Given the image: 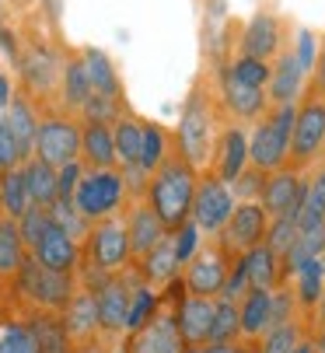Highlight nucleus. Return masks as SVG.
I'll list each match as a JSON object with an SVG mask.
<instances>
[{"instance_id": "nucleus-1", "label": "nucleus", "mask_w": 325, "mask_h": 353, "mask_svg": "<svg viewBox=\"0 0 325 353\" xmlns=\"http://www.w3.org/2000/svg\"><path fill=\"white\" fill-rule=\"evenodd\" d=\"M196 182H199V168H193V165L179 154V150L150 175L144 199L150 203V210L165 221L168 231H175L179 224H186V221L193 217Z\"/></svg>"}, {"instance_id": "nucleus-2", "label": "nucleus", "mask_w": 325, "mask_h": 353, "mask_svg": "<svg viewBox=\"0 0 325 353\" xmlns=\"http://www.w3.org/2000/svg\"><path fill=\"white\" fill-rule=\"evenodd\" d=\"M179 154L199 168V172H210L213 165V150H217V140H221V126H217V109L213 102L203 94V91H193L186 98V109H182V119H179Z\"/></svg>"}, {"instance_id": "nucleus-3", "label": "nucleus", "mask_w": 325, "mask_h": 353, "mask_svg": "<svg viewBox=\"0 0 325 353\" xmlns=\"http://www.w3.org/2000/svg\"><path fill=\"white\" fill-rule=\"evenodd\" d=\"M14 297L21 308H39V312H63L70 305V297L77 290V276L46 270L39 259H25L21 273L11 280Z\"/></svg>"}, {"instance_id": "nucleus-4", "label": "nucleus", "mask_w": 325, "mask_h": 353, "mask_svg": "<svg viewBox=\"0 0 325 353\" xmlns=\"http://www.w3.org/2000/svg\"><path fill=\"white\" fill-rule=\"evenodd\" d=\"M294 119H297V109H294V105H277L273 116H266V119L255 126V133L248 137L252 168H259V172H266V175L287 168V161H290Z\"/></svg>"}, {"instance_id": "nucleus-5", "label": "nucleus", "mask_w": 325, "mask_h": 353, "mask_svg": "<svg viewBox=\"0 0 325 353\" xmlns=\"http://www.w3.org/2000/svg\"><path fill=\"white\" fill-rule=\"evenodd\" d=\"M81 263L95 266L101 273H123L133 266V248H130V234H126V221L123 214L95 221L84 245H81Z\"/></svg>"}, {"instance_id": "nucleus-6", "label": "nucleus", "mask_w": 325, "mask_h": 353, "mask_svg": "<svg viewBox=\"0 0 325 353\" xmlns=\"http://www.w3.org/2000/svg\"><path fill=\"white\" fill-rule=\"evenodd\" d=\"M126 179H123V168H84V179L77 185V196L74 203L77 210L95 224V221H105V217H116L119 210H126Z\"/></svg>"}, {"instance_id": "nucleus-7", "label": "nucleus", "mask_w": 325, "mask_h": 353, "mask_svg": "<svg viewBox=\"0 0 325 353\" xmlns=\"http://www.w3.org/2000/svg\"><path fill=\"white\" fill-rule=\"evenodd\" d=\"M238 207V199L231 192V185L224 179H217L213 172H199V182H196V199H193V224L206 234V238H217L224 231V224L231 221Z\"/></svg>"}, {"instance_id": "nucleus-8", "label": "nucleus", "mask_w": 325, "mask_h": 353, "mask_svg": "<svg viewBox=\"0 0 325 353\" xmlns=\"http://www.w3.org/2000/svg\"><path fill=\"white\" fill-rule=\"evenodd\" d=\"M231 256L221 248V241L210 238L206 245H199V252L186 263L182 270V287L186 294H196V297H221L224 294V283H228V273H231Z\"/></svg>"}, {"instance_id": "nucleus-9", "label": "nucleus", "mask_w": 325, "mask_h": 353, "mask_svg": "<svg viewBox=\"0 0 325 353\" xmlns=\"http://www.w3.org/2000/svg\"><path fill=\"white\" fill-rule=\"evenodd\" d=\"M144 276L137 273V266L123 270V273H112L98 290V322H101V332L108 339H119L126 336V315H130V301H133V290Z\"/></svg>"}, {"instance_id": "nucleus-10", "label": "nucleus", "mask_w": 325, "mask_h": 353, "mask_svg": "<svg viewBox=\"0 0 325 353\" xmlns=\"http://www.w3.org/2000/svg\"><path fill=\"white\" fill-rule=\"evenodd\" d=\"M266 231H269V217H266L259 199H238L231 221L224 224L221 234H217V241H221V248L231 259H238V256H245V252H252L255 245L266 241Z\"/></svg>"}, {"instance_id": "nucleus-11", "label": "nucleus", "mask_w": 325, "mask_h": 353, "mask_svg": "<svg viewBox=\"0 0 325 353\" xmlns=\"http://www.w3.org/2000/svg\"><path fill=\"white\" fill-rule=\"evenodd\" d=\"M304 192H308V179L301 175V168H280V172H269L259 203L266 210V217H297L304 210Z\"/></svg>"}, {"instance_id": "nucleus-12", "label": "nucleus", "mask_w": 325, "mask_h": 353, "mask_svg": "<svg viewBox=\"0 0 325 353\" xmlns=\"http://www.w3.org/2000/svg\"><path fill=\"white\" fill-rule=\"evenodd\" d=\"M325 147V102L322 98H304L294 119V137H290V165L308 168L322 158Z\"/></svg>"}, {"instance_id": "nucleus-13", "label": "nucleus", "mask_w": 325, "mask_h": 353, "mask_svg": "<svg viewBox=\"0 0 325 353\" xmlns=\"http://www.w3.org/2000/svg\"><path fill=\"white\" fill-rule=\"evenodd\" d=\"M81 130L74 119H42L39 123V137H35V158L52 165V168H63L70 161H81Z\"/></svg>"}, {"instance_id": "nucleus-14", "label": "nucleus", "mask_w": 325, "mask_h": 353, "mask_svg": "<svg viewBox=\"0 0 325 353\" xmlns=\"http://www.w3.org/2000/svg\"><path fill=\"white\" fill-rule=\"evenodd\" d=\"M126 353H186V339L175 325L172 308H157V315L123 339Z\"/></svg>"}, {"instance_id": "nucleus-15", "label": "nucleus", "mask_w": 325, "mask_h": 353, "mask_svg": "<svg viewBox=\"0 0 325 353\" xmlns=\"http://www.w3.org/2000/svg\"><path fill=\"white\" fill-rule=\"evenodd\" d=\"M28 256L39 259L46 270L77 276V270H81V241H74L60 224H49V228L42 231V238L28 248Z\"/></svg>"}, {"instance_id": "nucleus-16", "label": "nucleus", "mask_w": 325, "mask_h": 353, "mask_svg": "<svg viewBox=\"0 0 325 353\" xmlns=\"http://www.w3.org/2000/svg\"><path fill=\"white\" fill-rule=\"evenodd\" d=\"M248 165H252V158H248V133L242 126H224L221 140H217V150H213L210 172L217 179H224L228 185H235Z\"/></svg>"}, {"instance_id": "nucleus-17", "label": "nucleus", "mask_w": 325, "mask_h": 353, "mask_svg": "<svg viewBox=\"0 0 325 353\" xmlns=\"http://www.w3.org/2000/svg\"><path fill=\"white\" fill-rule=\"evenodd\" d=\"M123 221H126V234H130V248H133V263L140 256H147V252L168 234L165 221H161L147 199H133V203L123 210Z\"/></svg>"}, {"instance_id": "nucleus-18", "label": "nucleus", "mask_w": 325, "mask_h": 353, "mask_svg": "<svg viewBox=\"0 0 325 353\" xmlns=\"http://www.w3.org/2000/svg\"><path fill=\"white\" fill-rule=\"evenodd\" d=\"M137 273L144 276V283H150L154 290H165V287H172L179 276H182V263H179V256H175V238H172V231L161 238L147 256H140L137 263Z\"/></svg>"}, {"instance_id": "nucleus-19", "label": "nucleus", "mask_w": 325, "mask_h": 353, "mask_svg": "<svg viewBox=\"0 0 325 353\" xmlns=\"http://www.w3.org/2000/svg\"><path fill=\"white\" fill-rule=\"evenodd\" d=\"M60 315H63L67 336H70L74 343H88V339H95V336H105V332H101V322H98V297H95V290H88V287H81V283H77V290H74V297H70V305H67Z\"/></svg>"}, {"instance_id": "nucleus-20", "label": "nucleus", "mask_w": 325, "mask_h": 353, "mask_svg": "<svg viewBox=\"0 0 325 353\" xmlns=\"http://www.w3.org/2000/svg\"><path fill=\"white\" fill-rule=\"evenodd\" d=\"M221 102H224V109L235 116V119H259L262 112H266V94H262V88H252V84H245V81H238L231 70H224L221 74Z\"/></svg>"}, {"instance_id": "nucleus-21", "label": "nucleus", "mask_w": 325, "mask_h": 353, "mask_svg": "<svg viewBox=\"0 0 325 353\" xmlns=\"http://www.w3.org/2000/svg\"><path fill=\"white\" fill-rule=\"evenodd\" d=\"M81 161L84 168H119L116 137L108 123H84L81 130Z\"/></svg>"}, {"instance_id": "nucleus-22", "label": "nucleus", "mask_w": 325, "mask_h": 353, "mask_svg": "<svg viewBox=\"0 0 325 353\" xmlns=\"http://www.w3.org/2000/svg\"><path fill=\"white\" fill-rule=\"evenodd\" d=\"M21 319L32 325V332H35L42 353H74V339L67 336V325H63V315H60V312L25 308Z\"/></svg>"}, {"instance_id": "nucleus-23", "label": "nucleus", "mask_w": 325, "mask_h": 353, "mask_svg": "<svg viewBox=\"0 0 325 353\" xmlns=\"http://www.w3.org/2000/svg\"><path fill=\"white\" fill-rule=\"evenodd\" d=\"M245 266H248V280L255 290H277L287 276H284V256H277L266 241L255 245L252 252H245Z\"/></svg>"}, {"instance_id": "nucleus-24", "label": "nucleus", "mask_w": 325, "mask_h": 353, "mask_svg": "<svg viewBox=\"0 0 325 353\" xmlns=\"http://www.w3.org/2000/svg\"><path fill=\"white\" fill-rule=\"evenodd\" d=\"M25 259H28V245H25V238H21L18 221H11V217L0 214V280L11 283V280L21 273Z\"/></svg>"}, {"instance_id": "nucleus-25", "label": "nucleus", "mask_w": 325, "mask_h": 353, "mask_svg": "<svg viewBox=\"0 0 325 353\" xmlns=\"http://www.w3.org/2000/svg\"><path fill=\"white\" fill-rule=\"evenodd\" d=\"M32 207H35V203H32V196H28L25 168H21V165L4 168V172H0V214L11 217V221H21Z\"/></svg>"}, {"instance_id": "nucleus-26", "label": "nucleus", "mask_w": 325, "mask_h": 353, "mask_svg": "<svg viewBox=\"0 0 325 353\" xmlns=\"http://www.w3.org/2000/svg\"><path fill=\"white\" fill-rule=\"evenodd\" d=\"M280 46V28L269 14H255L242 35V57H255V60H269Z\"/></svg>"}, {"instance_id": "nucleus-27", "label": "nucleus", "mask_w": 325, "mask_h": 353, "mask_svg": "<svg viewBox=\"0 0 325 353\" xmlns=\"http://www.w3.org/2000/svg\"><path fill=\"white\" fill-rule=\"evenodd\" d=\"M8 126L18 140V154H21V165L28 158H35V137H39V116L32 112V105L25 102V98H14V102L8 105Z\"/></svg>"}, {"instance_id": "nucleus-28", "label": "nucleus", "mask_w": 325, "mask_h": 353, "mask_svg": "<svg viewBox=\"0 0 325 353\" xmlns=\"http://www.w3.org/2000/svg\"><path fill=\"white\" fill-rule=\"evenodd\" d=\"M112 137H116V158H119V168L130 172V168H140V150H144V123L137 116H119L116 126H112Z\"/></svg>"}, {"instance_id": "nucleus-29", "label": "nucleus", "mask_w": 325, "mask_h": 353, "mask_svg": "<svg viewBox=\"0 0 325 353\" xmlns=\"http://www.w3.org/2000/svg\"><path fill=\"white\" fill-rule=\"evenodd\" d=\"M25 182H28V196L35 207H52L60 199V185H57V168L39 161V158H28L25 165Z\"/></svg>"}, {"instance_id": "nucleus-30", "label": "nucleus", "mask_w": 325, "mask_h": 353, "mask_svg": "<svg viewBox=\"0 0 325 353\" xmlns=\"http://www.w3.org/2000/svg\"><path fill=\"white\" fill-rule=\"evenodd\" d=\"M269 305H273V290H248L242 301V336L255 343L269 329Z\"/></svg>"}, {"instance_id": "nucleus-31", "label": "nucleus", "mask_w": 325, "mask_h": 353, "mask_svg": "<svg viewBox=\"0 0 325 353\" xmlns=\"http://www.w3.org/2000/svg\"><path fill=\"white\" fill-rule=\"evenodd\" d=\"M301 63L297 57H284L277 67H273V77H269V98H273L277 105H294V98L301 94Z\"/></svg>"}, {"instance_id": "nucleus-32", "label": "nucleus", "mask_w": 325, "mask_h": 353, "mask_svg": "<svg viewBox=\"0 0 325 353\" xmlns=\"http://www.w3.org/2000/svg\"><path fill=\"white\" fill-rule=\"evenodd\" d=\"M175 154L172 150V140H168V130L157 126V123H144V150H140V172L144 175H154L161 165Z\"/></svg>"}, {"instance_id": "nucleus-33", "label": "nucleus", "mask_w": 325, "mask_h": 353, "mask_svg": "<svg viewBox=\"0 0 325 353\" xmlns=\"http://www.w3.org/2000/svg\"><path fill=\"white\" fill-rule=\"evenodd\" d=\"M84 67H88V77H91V91L95 94H108V98H123L119 94V77H116V67L108 63V57L101 49H84Z\"/></svg>"}, {"instance_id": "nucleus-34", "label": "nucleus", "mask_w": 325, "mask_h": 353, "mask_svg": "<svg viewBox=\"0 0 325 353\" xmlns=\"http://www.w3.org/2000/svg\"><path fill=\"white\" fill-rule=\"evenodd\" d=\"M290 280H294L297 305L308 308V312H315L318 301H322V294H325V270H322V263H318V259L304 263V270H297V276H290Z\"/></svg>"}, {"instance_id": "nucleus-35", "label": "nucleus", "mask_w": 325, "mask_h": 353, "mask_svg": "<svg viewBox=\"0 0 325 353\" xmlns=\"http://www.w3.org/2000/svg\"><path fill=\"white\" fill-rule=\"evenodd\" d=\"M165 305V297H161V290H154L150 283H137V290H133V301H130V315H126V336L130 332H137L140 325H147L154 315H157V308Z\"/></svg>"}, {"instance_id": "nucleus-36", "label": "nucleus", "mask_w": 325, "mask_h": 353, "mask_svg": "<svg viewBox=\"0 0 325 353\" xmlns=\"http://www.w3.org/2000/svg\"><path fill=\"white\" fill-rule=\"evenodd\" d=\"M0 353H42L25 319H0Z\"/></svg>"}, {"instance_id": "nucleus-37", "label": "nucleus", "mask_w": 325, "mask_h": 353, "mask_svg": "<svg viewBox=\"0 0 325 353\" xmlns=\"http://www.w3.org/2000/svg\"><path fill=\"white\" fill-rule=\"evenodd\" d=\"M231 339H245L242 336V305L217 297V312H213V325H210V343H231Z\"/></svg>"}, {"instance_id": "nucleus-38", "label": "nucleus", "mask_w": 325, "mask_h": 353, "mask_svg": "<svg viewBox=\"0 0 325 353\" xmlns=\"http://www.w3.org/2000/svg\"><path fill=\"white\" fill-rule=\"evenodd\" d=\"M301 339H304V325H301V319H294V322H284L277 329L262 332L255 339V353H290Z\"/></svg>"}, {"instance_id": "nucleus-39", "label": "nucleus", "mask_w": 325, "mask_h": 353, "mask_svg": "<svg viewBox=\"0 0 325 353\" xmlns=\"http://www.w3.org/2000/svg\"><path fill=\"white\" fill-rule=\"evenodd\" d=\"M91 98V77H88V67L84 60H70L63 67V102L70 109H84V102Z\"/></svg>"}, {"instance_id": "nucleus-40", "label": "nucleus", "mask_w": 325, "mask_h": 353, "mask_svg": "<svg viewBox=\"0 0 325 353\" xmlns=\"http://www.w3.org/2000/svg\"><path fill=\"white\" fill-rule=\"evenodd\" d=\"M49 217H52V224H60L74 241H81L84 245V238H88V231H91V221L77 210V203H67V199H57V203L49 207Z\"/></svg>"}, {"instance_id": "nucleus-41", "label": "nucleus", "mask_w": 325, "mask_h": 353, "mask_svg": "<svg viewBox=\"0 0 325 353\" xmlns=\"http://www.w3.org/2000/svg\"><path fill=\"white\" fill-rule=\"evenodd\" d=\"M301 228L311 224H325V165L318 168L315 179H308V192H304V210H301Z\"/></svg>"}, {"instance_id": "nucleus-42", "label": "nucleus", "mask_w": 325, "mask_h": 353, "mask_svg": "<svg viewBox=\"0 0 325 353\" xmlns=\"http://www.w3.org/2000/svg\"><path fill=\"white\" fill-rule=\"evenodd\" d=\"M297 231H301L297 217H273L269 221V231H266V245L273 248L277 256H287V248L294 245Z\"/></svg>"}, {"instance_id": "nucleus-43", "label": "nucleus", "mask_w": 325, "mask_h": 353, "mask_svg": "<svg viewBox=\"0 0 325 353\" xmlns=\"http://www.w3.org/2000/svg\"><path fill=\"white\" fill-rule=\"evenodd\" d=\"M228 70H231L238 81L252 84V88H266V84H269V77H273V67H269L266 60H255V57H238Z\"/></svg>"}, {"instance_id": "nucleus-44", "label": "nucleus", "mask_w": 325, "mask_h": 353, "mask_svg": "<svg viewBox=\"0 0 325 353\" xmlns=\"http://www.w3.org/2000/svg\"><path fill=\"white\" fill-rule=\"evenodd\" d=\"M25 77H28L32 88L46 91L52 84V77H57V60H52L49 53H39V49H35V53L25 60Z\"/></svg>"}, {"instance_id": "nucleus-45", "label": "nucleus", "mask_w": 325, "mask_h": 353, "mask_svg": "<svg viewBox=\"0 0 325 353\" xmlns=\"http://www.w3.org/2000/svg\"><path fill=\"white\" fill-rule=\"evenodd\" d=\"M172 238H175V256H179V263H182V270H186V263L199 252V245H203V231L193 224V221H186V224H179L175 231H172Z\"/></svg>"}, {"instance_id": "nucleus-46", "label": "nucleus", "mask_w": 325, "mask_h": 353, "mask_svg": "<svg viewBox=\"0 0 325 353\" xmlns=\"http://www.w3.org/2000/svg\"><path fill=\"white\" fill-rule=\"evenodd\" d=\"M252 290V280H248V266H245V259L238 256L235 263H231V273H228V283H224V301H235V305H242L245 301V294Z\"/></svg>"}, {"instance_id": "nucleus-47", "label": "nucleus", "mask_w": 325, "mask_h": 353, "mask_svg": "<svg viewBox=\"0 0 325 353\" xmlns=\"http://www.w3.org/2000/svg\"><path fill=\"white\" fill-rule=\"evenodd\" d=\"M52 224V217H49V207H32L21 221H18V228H21V238H25V245L32 248L39 238H42V231Z\"/></svg>"}, {"instance_id": "nucleus-48", "label": "nucleus", "mask_w": 325, "mask_h": 353, "mask_svg": "<svg viewBox=\"0 0 325 353\" xmlns=\"http://www.w3.org/2000/svg\"><path fill=\"white\" fill-rule=\"evenodd\" d=\"M84 179V161H70L63 168H57V185H60V199H67V203H74L77 196V185Z\"/></svg>"}, {"instance_id": "nucleus-49", "label": "nucleus", "mask_w": 325, "mask_h": 353, "mask_svg": "<svg viewBox=\"0 0 325 353\" xmlns=\"http://www.w3.org/2000/svg\"><path fill=\"white\" fill-rule=\"evenodd\" d=\"M21 165V154H18V140L8 126V119H0V168H14Z\"/></svg>"}, {"instance_id": "nucleus-50", "label": "nucleus", "mask_w": 325, "mask_h": 353, "mask_svg": "<svg viewBox=\"0 0 325 353\" xmlns=\"http://www.w3.org/2000/svg\"><path fill=\"white\" fill-rule=\"evenodd\" d=\"M262 185H266V172H259V168H245L242 172V179L235 182V189H238V196L242 199H259L262 196Z\"/></svg>"}, {"instance_id": "nucleus-51", "label": "nucleus", "mask_w": 325, "mask_h": 353, "mask_svg": "<svg viewBox=\"0 0 325 353\" xmlns=\"http://www.w3.org/2000/svg\"><path fill=\"white\" fill-rule=\"evenodd\" d=\"M297 63H301V70H311L315 67V35L311 32H301V39H297Z\"/></svg>"}, {"instance_id": "nucleus-52", "label": "nucleus", "mask_w": 325, "mask_h": 353, "mask_svg": "<svg viewBox=\"0 0 325 353\" xmlns=\"http://www.w3.org/2000/svg\"><path fill=\"white\" fill-rule=\"evenodd\" d=\"M203 353H255V343L248 339H231V343H206Z\"/></svg>"}, {"instance_id": "nucleus-53", "label": "nucleus", "mask_w": 325, "mask_h": 353, "mask_svg": "<svg viewBox=\"0 0 325 353\" xmlns=\"http://www.w3.org/2000/svg\"><path fill=\"white\" fill-rule=\"evenodd\" d=\"M116 350V339L108 336H95L88 343H74V353H112Z\"/></svg>"}, {"instance_id": "nucleus-54", "label": "nucleus", "mask_w": 325, "mask_h": 353, "mask_svg": "<svg viewBox=\"0 0 325 353\" xmlns=\"http://www.w3.org/2000/svg\"><path fill=\"white\" fill-rule=\"evenodd\" d=\"M0 105H11V88L4 77H0Z\"/></svg>"}, {"instance_id": "nucleus-55", "label": "nucleus", "mask_w": 325, "mask_h": 353, "mask_svg": "<svg viewBox=\"0 0 325 353\" xmlns=\"http://www.w3.org/2000/svg\"><path fill=\"white\" fill-rule=\"evenodd\" d=\"M290 353H315V339H301Z\"/></svg>"}, {"instance_id": "nucleus-56", "label": "nucleus", "mask_w": 325, "mask_h": 353, "mask_svg": "<svg viewBox=\"0 0 325 353\" xmlns=\"http://www.w3.org/2000/svg\"><path fill=\"white\" fill-rule=\"evenodd\" d=\"M315 319H318V329H322V325H325V294H322L318 308H315Z\"/></svg>"}, {"instance_id": "nucleus-57", "label": "nucleus", "mask_w": 325, "mask_h": 353, "mask_svg": "<svg viewBox=\"0 0 325 353\" xmlns=\"http://www.w3.org/2000/svg\"><path fill=\"white\" fill-rule=\"evenodd\" d=\"M315 350H318V353H325V325H322V332L315 336Z\"/></svg>"}, {"instance_id": "nucleus-58", "label": "nucleus", "mask_w": 325, "mask_h": 353, "mask_svg": "<svg viewBox=\"0 0 325 353\" xmlns=\"http://www.w3.org/2000/svg\"><path fill=\"white\" fill-rule=\"evenodd\" d=\"M318 81L325 84V57H322V67H318Z\"/></svg>"}, {"instance_id": "nucleus-59", "label": "nucleus", "mask_w": 325, "mask_h": 353, "mask_svg": "<svg viewBox=\"0 0 325 353\" xmlns=\"http://www.w3.org/2000/svg\"><path fill=\"white\" fill-rule=\"evenodd\" d=\"M186 353H203V346H186Z\"/></svg>"}, {"instance_id": "nucleus-60", "label": "nucleus", "mask_w": 325, "mask_h": 353, "mask_svg": "<svg viewBox=\"0 0 325 353\" xmlns=\"http://www.w3.org/2000/svg\"><path fill=\"white\" fill-rule=\"evenodd\" d=\"M318 263H322V270H325V248H322V256H318Z\"/></svg>"}, {"instance_id": "nucleus-61", "label": "nucleus", "mask_w": 325, "mask_h": 353, "mask_svg": "<svg viewBox=\"0 0 325 353\" xmlns=\"http://www.w3.org/2000/svg\"><path fill=\"white\" fill-rule=\"evenodd\" d=\"M112 353H126V346H116V350H112Z\"/></svg>"}, {"instance_id": "nucleus-62", "label": "nucleus", "mask_w": 325, "mask_h": 353, "mask_svg": "<svg viewBox=\"0 0 325 353\" xmlns=\"http://www.w3.org/2000/svg\"><path fill=\"white\" fill-rule=\"evenodd\" d=\"M4 283H8V280H0V294H4Z\"/></svg>"}, {"instance_id": "nucleus-63", "label": "nucleus", "mask_w": 325, "mask_h": 353, "mask_svg": "<svg viewBox=\"0 0 325 353\" xmlns=\"http://www.w3.org/2000/svg\"><path fill=\"white\" fill-rule=\"evenodd\" d=\"M0 172H4V168H0Z\"/></svg>"}]
</instances>
